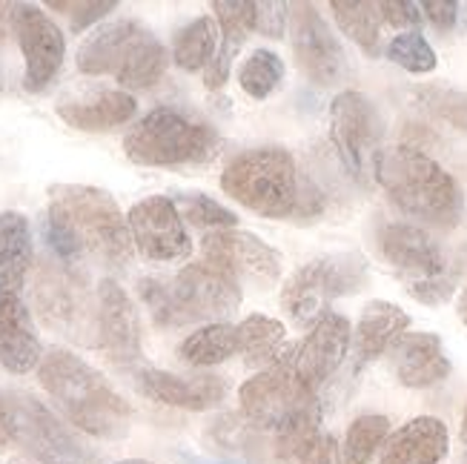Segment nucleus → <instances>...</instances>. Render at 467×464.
<instances>
[{
    "label": "nucleus",
    "mask_w": 467,
    "mask_h": 464,
    "mask_svg": "<svg viewBox=\"0 0 467 464\" xmlns=\"http://www.w3.org/2000/svg\"><path fill=\"white\" fill-rule=\"evenodd\" d=\"M47 244L67 267L92 258L118 270L130 264L135 250L130 224L115 198L107 190L89 184L49 187Z\"/></svg>",
    "instance_id": "nucleus-1"
},
{
    "label": "nucleus",
    "mask_w": 467,
    "mask_h": 464,
    "mask_svg": "<svg viewBox=\"0 0 467 464\" xmlns=\"http://www.w3.org/2000/svg\"><path fill=\"white\" fill-rule=\"evenodd\" d=\"M37 381L55 401V407L80 433L107 441L124 438L130 433V401L109 385L107 376H100L75 353L52 347L40 361Z\"/></svg>",
    "instance_id": "nucleus-2"
},
{
    "label": "nucleus",
    "mask_w": 467,
    "mask_h": 464,
    "mask_svg": "<svg viewBox=\"0 0 467 464\" xmlns=\"http://www.w3.org/2000/svg\"><path fill=\"white\" fill-rule=\"evenodd\" d=\"M138 295L164 330L187 325H221L241 307V284L227 273L198 261L175 275H147L138 281Z\"/></svg>",
    "instance_id": "nucleus-3"
},
{
    "label": "nucleus",
    "mask_w": 467,
    "mask_h": 464,
    "mask_svg": "<svg viewBox=\"0 0 467 464\" xmlns=\"http://www.w3.org/2000/svg\"><path fill=\"white\" fill-rule=\"evenodd\" d=\"M373 175L393 204L416 221L453 227L462 215V192L453 175L413 147L379 150Z\"/></svg>",
    "instance_id": "nucleus-4"
},
{
    "label": "nucleus",
    "mask_w": 467,
    "mask_h": 464,
    "mask_svg": "<svg viewBox=\"0 0 467 464\" xmlns=\"http://www.w3.org/2000/svg\"><path fill=\"white\" fill-rule=\"evenodd\" d=\"M221 150V135L204 118L178 107L150 109L124 138V152L138 167L207 164Z\"/></svg>",
    "instance_id": "nucleus-5"
},
{
    "label": "nucleus",
    "mask_w": 467,
    "mask_h": 464,
    "mask_svg": "<svg viewBox=\"0 0 467 464\" xmlns=\"http://www.w3.org/2000/svg\"><path fill=\"white\" fill-rule=\"evenodd\" d=\"M221 190L255 215L287 218L298 204L296 158L284 147L247 150L221 172Z\"/></svg>",
    "instance_id": "nucleus-6"
},
{
    "label": "nucleus",
    "mask_w": 467,
    "mask_h": 464,
    "mask_svg": "<svg viewBox=\"0 0 467 464\" xmlns=\"http://www.w3.org/2000/svg\"><path fill=\"white\" fill-rule=\"evenodd\" d=\"M364 281H368V261L358 253L318 255L284 281L281 310L296 327H313L330 313L336 298L361 290Z\"/></svg>",
    "instance_id": "nucleus-7"
},
{
    "label": "nucleus",
    "mask_w": 467,
    "mask_h": 464,
    "mask_svg": "<svg viewBox=\"0 0 467 464\" xmlns=\"http://www.w3.org/2000/svg\"><path fill=\"white\" fill-rule=\"evenodd\" d=\"M0 405L12 445L26 459L47 464H89L92 453L44 401L24 390H0Z\"/></svg>",
    "instance_id": "nucleus-8"
},
{
    "label": "nucleus",
    "mask_w": 467,
    "mask_h": 464,
    "mask_svg": "<svg viewBox=\"0 0 467 464\" xmlns=\"http://www.w3.org/2000/svg\"><path fill=\"white\" fill-rule=\"evenodd\" d=\"M238 401H241V413L250 425L275 433L296 413L318 401V396L298 378L296 347H293L278 365L255 373L250 381H244L238 390Z\"/></svg>",
    "instance_id": "nucleus-9"
},
{
    "label": "nucleus",
    "mask_w": 467,
    "mask_h": 464,
    "mask_svg": "<svg viewBox=\"0 0 467 464\" xmlns=\"http://www.w3.org/2000/svg\"><path fill=\"white\" fill-rule=\"evenodd\" d=\"M37 313L44 321L75 341H95V298L87 295L84 281L67 264H47L35 284Z\"/></svg>",
    "instance_id": "nucleus-10"
},
{
    "label": "nucleus",
    "mask_w": 467,
    "mask_h": 464,
    "mask_svg": "<svg viewBox=\"0 0 467 464\" xmlns=\"http://www.w3.org/2000/svg\"><path fill=\"white\" fill-rule=\"evenodd\" d=\"M330 138L350 175L364 178L368 170L373 172L381 138V118L376 107L361 92H338L330 104Z\"/></svg>",
    "instance_id": "nucleus-11"
},
{
    "label": "nucleus",
    "mask_w": 467,
    "mask_h": 464,
    "mask_svg": "<svg viewBox=\"0 0 467 464\" xmlns=\"http://www.w3.org/2000/svg\"><path fill=\"white\" fill-rule=\"evenodd\" d=\"M127 224L132 247L150 264H175V261H184L192 253L190 232L184 221H181L172 198L167 195L140 198L138 204H132Z\"/></svg>",
    "instance_id": "nucleus-12"
},
{
    "label": "nucleus",
    "mask_w": 467,
    "mask_h": 464,
    "mask_svg": "<svg viewBox=\"0 0 467 464\" xmlns=\"http://www.w3.org/2000/svg\"><path fill=\"white\" fill-rule=\"evenodd\" d=\"M12 32L24 52V89L44 92L57 77L67 55V37L55 20L35 4H15Z\"/></svg>",
    "instance_id": "nucleus-13"
},
{
    "label": "nucleus",
    "mask_w": 467,
    "mask_h": 464,
    "mask_svg": "<svg viewBox=\"0 0 467 464\" xmlns=\"http://www.w3.org/2000/svg\"><path fill=\"white\" fill-rule=\"evenodd\" d=\"M204 261L227 273L238 284L270 287L281 278V255L247 230H218L201 241Z\"/></svg>",
    "instance_id": "nucleus-14"
},
{
    "label": "nucleus",
    "mask_w": 467,
    "mask_h": 464,
    "mask_svg": "<svg viewBox=\"0 0 467 464\" xmlns=\"http://www.w3.org/2000/svg\"><path fill=\"white\" fill-rule=\"evenodd\" d=\"M95 347L118 367H135L144 356L138 310L112 278H104L95 290Z\"/></svg>",
    "instance_id": "nucleus-15"
},
{
    "label": "nucleus",
    "mask_w": 467,
    "mask_h": 464,
    "mask_svg": "<svg viewBox=\"0 0 467 464\" xmlns=\"http://www.w3.org/2000/svg\"><path fill=\"white\" fill-rule=\"evenodd\" d=\"M293 55L301 72L318 87H333L348 72V55H344L338 37L327 26V20L310 4H293Z\"/></svg>",
    "instance_id": "nucleus-16"
},
{
    "label": "nucleus",
    "mask_w": 467,
    "mask_h": 464,
    "mask_svg": "<svg viewBox=\"0 0 467 464\" xmlns=\"http://www.w3.org/2000/svg\"><path fill=\"white\" fill-rule=\"evenodd\" d=\"M379 253L404 278L408 287L451 275L448 258H444L439 241L416 224H404V221L384 224L379 230Z\"/></svg>",
    "instance_id": "nucleus-17"
},
{
    "label": "nucleus",
    "mask_w": 467,
    "mask_h": 464,
    "mask_svg": "<svg viewBox=\"0 0 467 464\" xmlns=\"http://www.w3.org/2000/svg\"><path fill=\"white\" fill-rule=\"evenodd\" d=\"M350 345H353L350 321L330 310L327 315L316 321L307 338L296 347L298 378L316 393L324 381L344 365V358L350 353Z\"/></svg>",
    "instance_id": "nucleus-18"
},
{
    "label": "nucleus",
    "mask_w": 467,
    "mask_h": 464,
    "mask_svg": "<svg viewBox=\"0 0 467 464\" xmlns=\"http://www.w3.org/2000/svg\"><path fill=\"white\" fill-rule=\"evenodd\" d=\"M135 385L147 398L158 401V405L192 410V413L210 410L221 405L227 396V381L221 376H175L152 367L138 370Z\"/></svg>",
    "instance_id": "nucleus-19"
},
{
    "label": "nucleus",
    "mask_w": 467,
    "mask_h": 464,
    "mask_svg": "<svg viewBox=\"0 0 467 464\" xmlns=\"http://www.w3.org/2000/svg\"><path fill=\"white\" fill-rule=\"evenodd\" d=\"M57 118L80 132H109L130 124L138 100L124 89H84L57 100Z\"/></svg>",
    "instance_id": "nucleus-20"
},
{
    "label": "nucleus",
    "mask_w": 467,
    "mask_h": 464,
    "mask_svg": "<svg viewBox=\"0 0 467 464\" xmlns=\"http://www.w3.org/2000/svg\"><path fill=\"white\" fill-rule=\"evenodd\" d=\"M150 35L152 32L138 20H112V24L98 26L78 49V69L84 75L118 77Z\"/></svg>",
    "instance_id": "nucleus-21"
},
{
    "label": "nucleus",
    "mask_w": 467,
    "mask_h": 464,
    "mask_svg": "<svg viewBox=\"0 0 467 464\" xmlns=\"http://www.w3.org/2000/svg\"><path fill=\"white\" fill-rule=\"evenodd\" d=\"M388 353L399 385L410 390L433 387L451 376V358L436 333H404Z\"/></svg>",
    "instance_id": "nucleus-22"
},
{
    "label": "nucleus",
    "mask_w": 467,
    "mask_h": 464,
    "mask_svg": "<svg viewBox=\"0 0 467 464\" xmlns=\"http://www.w3.org/2000/svg\"><path fill=\"white\" fill-rule=\"evenodd\" d=\"M44 361V347L20 295H0V367L26 376Z\"/></svg>",
    "instance_id": "nucleus-23"
},
{
    "label": "nucleus",
    "mask_w": 467,
    "mask_h": 464,
    "mask_svg": "<svg viewBox=\"0 0 467 464\" xmlns=\"http://www.w3.org/2000/svg\"><path fill=\"white\" fill-rule=\"evenodd\" d=\"M451 450V436L436 416H419L388 436L379 464H439Z\"/></svg>",
    "instance_id": "nucleus-24"
},
{
    "label": "nucleus",
    "mask_w": 467,
    "mask_h": 464,
    "mask_svg": "<svg viewBox=\"0 0 467 464\" xmlns=\"http://www.w3.org/2000/svg\"><path fill=\"white\" fill-rule=\"evenodd\" d=\"M408 327H410V315L399 304H393V301H370L361 310L358 327L353 335L358 365H368V361L388 353L408 333Z\"/></svg>",
    "instance_id": "nucleus-25"
},
{
    "label": "nucleus",
    "mask_w": 467,
    "mask_h": 464,
    "mask_svg": "<svg viewBox=\"0 0 467 464\" xmlns=\"http://www.w3.org/2000/svg\"><path fill=\"white\" fill-rule=\"evenodd\" d=\"M32 227L24 212L0 215V295H20L32 270Z\"/></svg>",
    "instance_id": "nucleus-26"
},
{
    "label": "nucleus",
    "mask_w": 467,
    "mask_h": 464,
    "mask_svg": "<svg viewBox=\"0 0 467 464\" xmlns=\"http://www.w3.org/2000/svg\"><path fill=\"white\" fill-rule=\"evenodd\" d=\"M238 327V356L244 358V365L255 367L258 373L267 370L293 350L287 345V330L281 321L270 315H247Z\"/></svg>",
    "instance_id": "nucleus-27"
},
{
    "label": "nucleus",
    "mask_w": 467,
    "mask_h": 464,
    "mask_svg": "<svg viewBox=\"0 0 467 464\" xmlns=\"http://www.w3.org/2000/svg\"><path fill=\"white\" fill-rule=\"evenodd\" d=\"M178 356L190 367L224 365L227 358L238 356V327L230 325V321L198 327L192 335H187L184 341H181Z\"/></svg>",
    "instance_id": "nucleus-28"
},
{
    "label": "nucleus",
    "mask_w": 467,
    "mask_h": 464,
    "mask_svg": "<svg viewBox=\"0 0 467 464\" xmlns=\"http://www.w3.org/2000/svg\"><path fill=\"white\" fill-rule=\"evenodd\" d=\"M218 52V29L213 17H195L184 29L175 32L172 40V60L178 69L184 72H204L210 60Z\"/></svg>",
    "instance_id": "nucleus-29"
},
{
    "label": "nucleus",
    "mask_w": 467,
    "mask_h": 464,
    "mask_svg": "<svg viewBox=\"0 0 467 464\" xmlns=\"http://www.w3.org/2000/svg\"><path fill=\"white\" fill-rule=\"evenodd\" d=\"M330 12L336 15V24L344 32V37H350L368 55H379V37H381L379 4H368V0H333Z\"/></svg>",
    "instance_id": "nucleus-30"
},
{
    "label": "nucleus",
    "mask_w": 467,
    "mask_h": 464,
    "mask_svg": "<svg viewBox=\"0 0 467 464\" xmlns=\"http://www.w3.org/2000/svg\"><path fill=\"white\" fill-rule=\"evenodd\" d=\"M388 436H390L388 416L379 413L358 416L348 428V436H344V448H341L344 464H370V459L384 448Z\"/></svg>",
    "instance_id": "nucleus-31"
},
{
    "label": "nucleus",
    "mask_w": 467,
    "mask_h": 464,
    "mask_svg": "<svg viewBox=\"0 0 467 464\" xmlns=\"http://www.w3.org/2000/svg\"><path fill=\"white\" fill-rule=\"evenodd\" d=\"M167 67H170L167 46L161 44L155 35H150L144 44H140V49L132 55L130 64L124 67V72H120L115 80H118L124 92H130V89H152L158 80L164 77Z\"/></svg>",
    "instance_id": "nucleus-32"
},
{
    "label": "nucleus",
    "mask_w": 467,
    "mask_h": 464,
    "mask_svg": "<svg viewBox=\"0 0 467 464\" xmlns=\"http://www.w3.org/2000/svg\"><path fill=\"white\" fill-rule=\"evenodd\" d=\"M172 204H175L181 221H187V224H192L195 230L218 232V230L238 227V215L204 192H178V195H172Z\"/></svg>",
    "instance_id": "nucleus-33"
},
{
    "label": "nucleus",
    "mask_w": 467,
    "mask_h": 464,
    "mask_svg": "<svg viewBox=\"0 0 467 464\" xmlns=\"http://www.w3.org/2000/svg\"><path fill=\"white\" fill-rule=\"evenodd\" d=\"M284 80V60L273 49H253L238 69V87L253 100L270 98Z\"/></svg>",
    "instance_id": "nucleus-34"
},
{
    "label": "nucleus",
    "mask_w": 467,
    "mask_h": 464,
    "mask_svg": "<svg viewBox=\"0 0 467 464\" xmlns=\"http://www.w3.org/2000/svg\"><path fill=\"white\" fill-rule=\"evenodd\" d=\"M321 433H324L321 430V405L313 401L310 407L296 413L281 430H275V456L281 461L296 464L301 459V453L307 450Z\"/></svg>",
    "instance_id": "nucleus-35"
},
{
    "label": "nucleus",
    "mask_w": 467,
    "mask_h": 464,
    "mask_svg": "<svg viewBox=\"0 0 467 464\" xmlns=\"http://www.w3.org/2000/svg\"><path fill=\"white\" fill-rule=\"evenodd\" d=\"M213 12L221 26V44L241 49L250 32H255V4L250 0H215Z\"/></svg>",
    "instance_id": "nucleus-36"
},
{
    "label": "nucleus",
    "mask_w": 467,
    "mask_h": 464,
    "mask_svg": "<svg viewBox=\"0 0 467 464\" xmlns=\"http://www.w3.org/2000/svg\"><path fill=\"white\" fill-rule=\"evenodd\" d=\"M388 57L393 60L396 67L408 69L413 75H428L436 69L439 57H436V49L428 44V37L421 32H401L390 40L388 46Z\"/></svg>",
    "instance_id": "nucleus-37"
},
{
    "label": "nucleus",
    "mask_w": 467,
    "mask_h": 464,
    "mask_svg": "<svg viewBox=\"0 0 467 464\" xmlns=\"http://www.w3.org/2000/svg\"><path fill=\"white\" fill-rule=\"evenodd\" d=\"M424 104H428L436 115L451 120L453 127L467 132V95L451 92V89H431L424 92Z\"/></svg>",
    "instance_id": "nucleus-38"
},
{
    "label": "nucleus",
    "mask_w": 467,
    "mask_h": 464,
    "mask_svg": "<svg viewBox=\"0 0 467 464\" xmlns=\"http://www.w3.org/2000/svg\"><path fill=\"white\" fill-rule=\"evenodd\" d=\"M49 9L69 12V26L78 35V32L89 29L92 24H98L100 17H107L109 12H115L118 4H115V0H98V4H64V0H60V4H49Z\"/></svg>",
    "instance_id": "nucleus-39"
},
{
    "label": "nucleus",
    "mask_w": 467,
    "mask_h": 464,
    "mask_svg": "<svg viewBox=\"0 0 467 464\" xmlns=\"http://www.w3.org/2000/svg\"><path fill=\"white\" fill-rule=\"evenodd\" d=\"M290 20V6L281 0H267V4H255V32L264 37H284Z\"/></svg>",
    "instance_id": "nucleus-40"
},
{
    "label": "nucleus",
    "mask_w": 467,
    "mask_h": 464,
    "mask_svg": "<svg viewBox=\"0 0 467 464\" xmlns=\"http://www.w3.org/2000/svg\"><path fill=\"white\" fill-rule=\"evenodd\" d=\"M379 15L381 24L410 29V32H416V26L424 20L421 4H413V0H384V4H379Z\"/></svg>",
    "instance_id": "nucleus-41"
},
{
    "label": "nucleus",
    "mask_w": 467,
    "mask_h": 464,
    "mask_svg": "<svg viewBox=\"0 0 467 464\" xmlns=\"http://www.w3.org/2000/svg\"><path fill=\"white\" fill-rule=\"evenodd\" d=\"M408 293L419 301V304H428V307H441L444 301H451L456 293V275H444L436 281H428V284H416L408 287Z\"/></svg>",
    "instance_id": "nucleus-42"
},
{
    "label": "nucleus",
    "mask_w": 467,
    "mask_h": 464,
    "mask_svg": "<svg viewBox=\"0 0 467 464\" xmlns=\"http://www.w3.org/2000/svg\"><path fill=\"white\" fill-rule=\"evenodd\" d=\"M296 464H344V459H341L338 441L330 433H321L313 445L301 453V459Z\"/></svg>",
    "instance_id": "nucleus-43"
},
{
    "label": "nucleus",
    "mask_w": 467,
    "mask_h": 464,
    "mask_svg": "<svg viewBox=\"0 0 467 464\" xmlns=\"http://www.w3.org/2000/svg\"><path fill=\"white\" fill-rule=\"evenodd\" d=\"M235 49H230V46H224L221 44L218 46V52H215V57L210 60V67L204 69V87L207 89H221L227 84V77H230V69H233V60H235Z\"/></svg>",
    "instance_id": "nucleus-44"
},
{
    "label": "nucleus",
    "mask_w": 467,
    "mask_h": 464,
    "mask_svg": "<svg viewBox=\"0 0 467 464\" xmlns=\"http://www.w3.org/2000/svg\"><path fill=\"white\" fill-rule=\"evenodd\" d=\"M421 12L439 32H451L459 24L462 6L453 4V0H428V4H421Z\"/></svg>",
    "instance_id": "nucleus-45"
},
{
    "label": "nucleus",
    "mask_w": 467,
    "mask_h": 464,
    "mask_svg": "<svg viewBox=\"0 0 467 464\" xmlns=\"http://www.w3.org/2000/svg\"><path fill=\"white\" fill-rule=\"evenodd\" d=\"M12 20H15V4H0V44L12 32Z\"/></svg>",
    "instance_id": "nucleus-46"
},
{
    "label": "nucleus",
    "mask_w": 467,
    "mask_h": 464,
    "mask_svg": "<svg viewBox=\"0 0 467 464\" xmlns=\"http://www.w3.org/2000/svg\"><path fill=\"white\" fill-rule=\"evenodd\" d=\"M12 445L9 438V430H6V418H4V405H0V453H4L6 448Z\"/></svg>",
    "instance_id": "nucleus-47"
},
{
    "label": "nucleus",
    "mask_w": 467,
    "mask_h": 464,
    "mask_svg": "<svg viewBox=\"0 0 467 464\" xmlns=\"http://www.w3.org/2000/svg\"><path fill=\"white\" fill-rule=\"evenodd\" d=\"M456 310H459V318L467 325V287L462 290V295H459V304H456Z\"/></svg>",
    "instance_id": "nucleus-48"
},
{
    "label": "nucleus",
    "mask_w": 467,
    "mask_h": 464,
    "mask_svg": "<svg viewBox=\"0 0 467 464\" xmlns=\"http://www.w3.org/2000/svg\"><path fill=\"white\" fill-rule=\"evenodd\" d=\"M6 464H47V461H35V459H26V456H17V459H9Z\"/></svg>",
    "instance_id": "nucleus-49"
},
{
    "label": "nucleus",
    "mask_w": 467,
    "mask_h": 464,
    "mask_svg": "<svg viewBox=\"0 0 467 464\" xmlns=\"http://www.w3.org/2000/svg\"><path fill=\"white\" fill-rule=\"evenodd\" d=\"M462 441H464V448H467V407H464V418H462Z\"/></svg>",
    "instance_id": "nucleus-50"
},
{
    "label": "nucleus",
    "mask_w": 467,
    "mask_h": 464,
    "mask_svg": "<svg viewBox=\"0 0 467 464\" xmlns=\"http://www.w3.org/2000/svg\"><path fill=\"white\" fill-rule=\"evenodd\" d=\"M115 464H152L147 459H124V461H115Z\"/></svg>",
    "instance_id": "nucleus-51"
}]
</instances>
